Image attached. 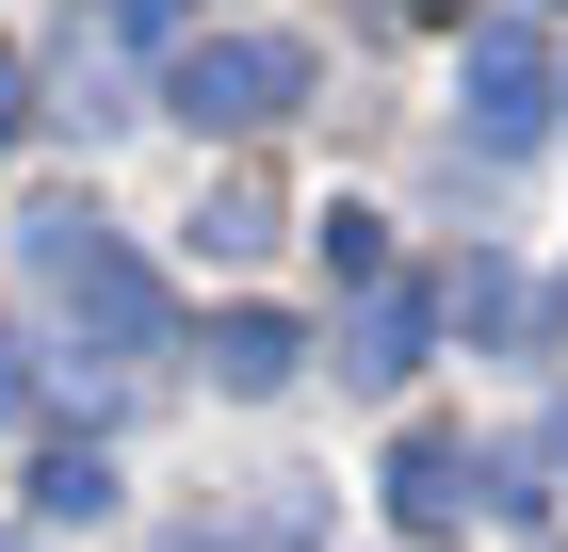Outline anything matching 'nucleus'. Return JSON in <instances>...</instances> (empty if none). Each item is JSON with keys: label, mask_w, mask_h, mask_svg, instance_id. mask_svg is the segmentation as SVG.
Listing matches in <instances>:
<instances>
[{"label": "nucleus", "mask_w": 568, "mask_h": 552, "mask_svg": "<svg viewBox=\"0 0 568 552\" xmlns=\"http://www.w3.org/2000/svg\"><path fill=\"white\" fill-rule=\"evenodd\" d=\"M17 260H33V277H49V309H65V325L98 341V374L163 358V277H146V260L114 244L98 212H33V228H17Z\"/></svg>", "instance_id": "1"}, {"label": "nucleus", "mask_w": 568, "mask_h": 552, "mask_svg": "<svg viewBox=\"0 0 568 552\" xmlns=\"http://www.w3.org/2000/svg\"><path fill=\"white\" fill-rule=\"evenodd\" d=\"M163 98H179L195 130H276V114L308 98V49H293V33H195V49L163 66Z\"/></svg>", "instance_id": "2"}, {"label": "nucleus", "mask_w": 568, "mask_h": 552, "mask_svg": "<svg viewBox=\"0 0 568 552\" xmlns=\"http://www.w3.org/2000/svg\"><path fill=\"white\" fill-rule=\"evenodd\" d=\"M455 98H471V147H536L568 82H552V49H536L520 17H487V33H471V82H455Z\"/></svg>", "instance_id": "3"}, {"label": "nucleus", "mask_w": 568, "mask_h": 552, "mask_svg": "<svg viewBox=\"0 0 568 552\" xmlns=\"http://www.w3.org/2000/svg\"><path fill=\"white\" fill-rule=\"evenodd\" d=\"M487 504V471H471V439H390V520H406V536H455V520H471Z\"/></svg>", "instance_id": "4"}, {"label": "nucleus", "mask_w": 568, "mask_h": 552, "mask_svg": "<svg viewBox=\"0 0 568 552\" xmlns=\"http://www.w3.org/2000/svg\"><path fill=\"white\" fill-rule=\"evenodd\" d=\"M423 325H438V293L374 277V293H357V325H342V374H357V390H406V374H423Z\"/></svg>", "instance_id": "5"}, {"label": "nucleus", "mask_w": 568, "mask_h": 552, "mask_svg": "<svg viewBox=\"0 0 568 552\" xmlns=\"http://www.w3.org/2000/svg\"><path fill=\"white\" fill-rule=\"evenodd\" d=\"M293 374H308V325H293V309H227V325H212V390L261 407V390H293Z\"/></svg>", "instance_id": "6"}, {"label": "nucleus", "mask_w": 568, "mask_h": 552, "mask_svg": "<svg viewBox=\"0 0 568 552\" xmlns=\"http://www.w3.org/2000/svg\"><path fill=\"white\" fill-rule=\"evenodd\" d=\"M33 520H114V455H98V439L33 455Z\"/></svg>", "instance_id": "7"}, {"label": "nucleus", "mask_w": 568, "mask_h": 552, "mask_svg": "<svg viewBox=\"0 0 568 552\" xmlns=\"http://www.w3.org/2000/svg\"><path fill=\"white\" fill-rule=\"evenodd\" d=\"M455 325L520 341V325H536V277H520V260H471V277H455Z\"/></svg>", "instance_id": "8"}, {"label": "nucleus", "mask_w": 568, "mask_h": 552, "mask_svg": "<svg viewBox=\"0 0 568 552\" xmlns=\"http://www.w3.org/2000/svg\"><path fill=\"white\" fill-rule=\"evenodd\" d=\"M308 244H325V277H342V293H374V277H390V228L357 212V195H342V212H325V228H308Z\"/></svg>", "instance_id": "9"}, {"label": "nucleus", "mask_w": 568, "mask_h": 552, "mask_svg": "<svg viewBox=\"0 0 568 552\" xmlns=\"http://www.w3.org/2000/svg\"><path fill=\"white\" fill-rule=\"evenodd\" d=\"M244 244H276L261 195H195V260H244Z\"/></svg>", "instance_id": "10"}, {"label": "nucleus", "mask_w": 568, "mask_h": 552, "mask_svg": "<svg viewBox=\"0 0 568 552\" xmlns=\"http://www.w3.org/2000/svg\"><path fill=\"white\" fill-rule=\"evenodd\" d=\"M17 130H33V82H17V66H0V147H17Z\"/></svg>", "instance_id": "11"}, {"label": "nucleus", "mask_w": 568, "mask_h": 552, "mask_svg": "<svg viewBox=\"0 0 568 552\" xmlns=\"http://www.w3.org/2000/svg\"><path fill=\"white\" fill-rule=\"evenodd\" d=\"M406 17H455V0H406Z\"/></svg>", "instance_id": "12"}, {"label": "nucleus", "mask_w": 568, "mask_h": 552, "mask_svg": "<svg viewBox=\"0 0 568 552\" xmlns=\"http://www.w3.org/2000/svg\"><path fill=\"white\" fill-rule=\"evenodd\" d=\"M552 455H568V407H552Z\"/></svg>", "instance_id": "13"}, {"label": "nucleus", "mask_w": 568, "mask_h": 552, "mask_svg": "<svg viewBox=\"0 0 568 552\" xmlns=\"http://www.w3.org/2000/svg\"><path fill=\"white\" fill-rule=\"evenodd\" d=\"M520 17H552V0H520Z\"/></svg>", "instance_id": "14"}, {"label": "nucleus", "mask_w": 568, "mask_h": 552, "mask_svg": "<svg viewBox=\"0 0 568 552\" xmlns=\"http://www.w3.org/2000/svg\"><path fill=\"white\" fill-rule=\"evenodd\" d=\"M0 552H33V536H0Z\"/></svg>", "instance_id": "15"}]
</instances>
